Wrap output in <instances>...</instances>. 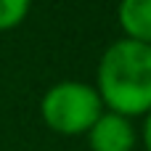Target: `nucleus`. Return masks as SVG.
I'll return each mask as SVG.
<instances>
[{"mask_svg":"<svg viewBox=\"0 0 151 151\" xmlns=\"http://www.w3.org/2000/svg\"><path fill=\"white\" fill-rule=\"evenodd\" d=\"M96 93L101 104L122 117H146L151 111V45L135 40L111 42L96 69Z\"/></svg>","mask_w":151,"mask_h":151,"instance_id":"1","label":"nucleus"},{"mask_svg":"<svg viewBox=\"0 0 151 151\" xmlns=\"http://www.w3.org/2000/svg\"><path fill=\"white\" fill-rule=\"evenodd\" d=\"M40 114L53 133L82 135L104 114V104L93 85L80 80H61L45 90L40 101Z\"/></svg>","mask_w":151,"mask_h":151,"instance_id":"2","label":"nucleus"},{"mask_svg":"<svg viewBox=\"0 0 151 151\" xmlns=\"http://www.w3.org/2000/svg\"><path fill=\"white\" fill-rule=\"evenodd\" d=\"M90 151H133L138 143L135 125L114 111H104L88 130Z\"/></svg>","mask_w":151,"mask_h":151,"instance_id":"3","label":"nucleus"},{"mask_svg":"<svg viewBox=\"0 0 151 151\" xmlns=\"http://www.w3.org/2000/svg\"><path fill=\"white\" fill-rule=\"evenodd\" d=\"M117 19L127 40L151 45V0H119Z\"/></svg>","mask_w":151,"mask_h":151,"instance_id":"4","label":"nucleus"},{"mask_svg":"<svg viewBox=\"0 0 151 151\" xmlns=\"http://www.w3.org/2000/svg\"><path fill=\"white\" fill-rule=\"evenodd\" d=\"M32 8V0H0V32L19 27Z\"/></svg>","mask_w":151,"mask_h":151,"instance_id":"5","label":"nucleus"},{"mask_svg":"<svg viewBox=\"0 0 151 151\" xmlns=\"http://www.w3.org/2000/svg\"><path fill=\"white\" fill-rule=\"evenodd\" d=\"M141 138H143V146H146V151H151V111L146 114V119H143V130H141Z\"/></svg>","mask_w":151,"mask_h":151,"instance_id":"6","label":"nucleus"}]
</instances>
